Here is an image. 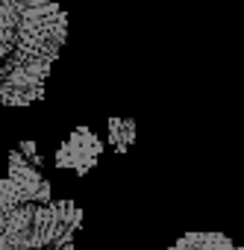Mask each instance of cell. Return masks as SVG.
Instances as JSON below:
<instances>
[{
	"mask_svg": "<svg viewBox=\"0 0 244 250\" xmlns=\"http://www.w3.org/2000/svg\"><path fill=\"white\" fill-rule=\"evenodd\" d=\"M68 42V15L56 0H0V44L6 56L56 62Z\"/></svg>",
	"mask_w": 244,
	"mask_h": 250,
	"instance_id": "1",
	"label": "cell"
},
{
	"mask_svg": "<svg viewBox=\"0 0 244 250\" xmlns=\"http://www.w3.org/2000/svg\"><path fill=\"white\" fill-rule=\"evenodd\" d=\"M82 227L74 200L18 203L0 212V250H71Z\"/></svg>",
	"mask_w": 244,
	"mask_h": 250,
	"instance_id": "2",
	"label": "cell"
},
{
	"mask_svg": "<svg viewBox=\"0 0 244 250\" xmlns=\"http://www.w3.org/2000/svg\"><path fill=\"white\" fill-rule=\"evenodd\" d=\"M56 62L6 56L0 62V106H33L44 97Z\"/></svg>",
	"mask_w": 244,
	"mask_h": 250,
	"instance_id": "3",
	"label": "cell"
},
{
	"mask_svg": "<svg viewBox=\"0 0 244 250\" xmlns=\"http://www.w3.org/2000/svg\"><path fill=\"white\" fill-rule=\"evenodd\" d=\"M103 156V142L91 127H77L71 136L59 145L53 153V165L59 171H74L77 177H85Z\"/></svg>",
	"mask_w": 244,
	"mask_h": 250,
	"instance_id": "4",
	"label": "cell"
},
{
	"mask_svg": "<svg viewBox=\"0 0 244 250\" xmlns=\"http://www.w3.org/2000/svg\"><path fill=\"white\" fill-rule=\"evenodd\" d=\"M6 177L12 180V186H15V191L21 194V200H24V203H47V200H53L47 177H44V174H41V168H39V165H33V162L18 150V147H15V150H9Z\"/></svg>",
	"mask_w": 244,
	"mask_h": 250,
	"instance_id": "5",
	"label": "cell"
},
{
	"mask_svg": "<svg viewBox=\"0 0 244 250\" xmlns=\"http://www.w3.org/2000/svg\"><path fill=\"white\" fill-rule=\"evenodd\" d=\"M168 250H244V247H238L224 232H203V229H197V232L180 235Z\"/></svg>",
	"mask_w": 244,
	"mask_h": 250,
	"instance_id": "6",
	"label": "cell"
},
{
	"mask_svg": "<svg viewBox=\"0 0 244 250\" xmlns=\"http://www.w3.org/2000/svg\"><path fill=\"white\" fill-rule=\"evenodd\" d=\"M109 147L115 153H127L136 142V121L133 118H109Z\"/></svg>",
	"mask_w": 244,
	"mask_h": 250,
	"instance_id": "7",
	"label": "cell"
},
{
	"mask_svg": "<svg viewBox=\"0 0 244 250\" xmlns=\"http://www.w3.org/2000/svg\"><path fill=\"white\" fill-rule=\"evenodd\" d=\"M18 203H24V200H21V194L15 191L12 180H9V177H0V212L9 209V206H18Z\"/></svg>",
	"mask_w": 244,
	"mask_h": 250,
	"instance_id": "8",
	"label": "cell"
},
{
	"mask_svg": "<svg viewBox=\"0 0 244 250\" xmlns=\"http://www.w3.org/2000/svg\"><path fill=\"white\" fill-rule=\"evenodd\" d=\"M0 59H3V47H0Z\"/></svg>",
	"mask_w": 244,
	"mask_h": 250,
	"instance_id": "9",
	"label": "cell"
}]
</instances>
